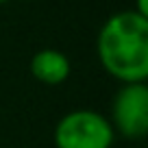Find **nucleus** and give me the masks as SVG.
Instances as JSON below:
<instances>
[{
    "label": "nucleus",
    "mask_w": 148,
    "mask_h": 148,
    "mask_svg": "<svg viewBox=\"0 0 148 148\" xmlns=\"http://www.w3.org/2000/svg\"><path fill=\"white\" fill-rule=\"evenodd\" d=\"M102 70L118 83H146L148 79V18L133 9L109 15L96 37Z\"/></svg>",
    "instance_id": "obj_1"
},
{
    "label": "nucleus",
    "mask_w": 148,
    "mask_h": 148,
    "mask_svg": "<svg viewBox=\"0 0 148 148\" xmlns=\"http://www.w3.org/2000/svg\"><path fill=\"white\" fill-rule=\"evenodd\" d=\"M55 148H113L116 133L109 118L94 109H72L52 131Z\"/></svg>",
    "instance_id": "obj_2"
},
{
    "label": "nucleus",
    "mask_w": 148,
    "mask_h": 148,
    "mask_svg": "<svg viewBox=\"0 0 148 148\" xmlns=\"http://www.w3.org/2000/svg\"><path fill=\"white\" fill-rule=\"evenodd\" d=\"M109 122L116 137L139 142L148 135V85L126 83L120 85L109 107Z\"/></svg>",
    "instance_id": "obj_3"
},
{
    "label": "nucleus",
    "mask_w": 148,
    "mask_h": 148,
    "mask_svg": "<svg viewBox=\"0 0 148 148\" xmlns=\"http://www.w3.org/2000/svg\"><path fill=\"white\" fill-rule=\"evenodd\" d=\"M70 72H72L70 59L61 50H57V48H42L31 59L33 79L44 83V85H50V87L65 83Z\"/></svg>",
    "instance_id": "obj_4"
},
{
    "label": "nucleus",
    "mask_w": 148,
    "mask_h": 148,
    "mask_svg": "<svg viewBox=\"0 0 148 148\" xmlns=\"http://www.w3.org/2000/svg\"><path fill=\"white\" fill-rule=\"evenodd\" d=\"M133 11L139 13V15H144V18H148V0H135Z\"/></svg>",
    "instance_id": "obj_5"
},
{
    "label": "nucleus",
    "mask_w": 148,
    "mask_h": 148,
    "mask_svg": "<svg viewBox=\"0 0 148 148\" xmlns=\"http://www.w3.org/2000/svg\"><path fill=\"white\" fill-rule=\"evenodd\" d=\"M2 2H7V0H0V5H2Z\"/></svg>",
    "instance_id": "obj_6"
}]
</instances>
